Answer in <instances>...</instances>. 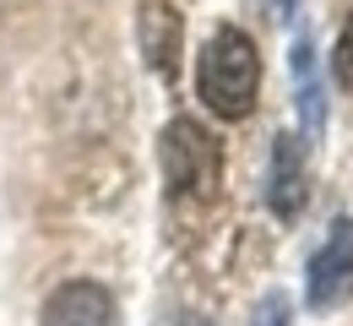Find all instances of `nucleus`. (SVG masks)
Returning <instances> with one entry per match:
<instances>
[{"instance_id":"obj_9","label":"nucleus","mask_w":353,"mask_h":326,"mask_svg":"<svg viewBox=\"0 0 353 326\" xmlns=\"http://www.w3.org/2000/svg\"><path fill=\"white\" fill-rule=\"evenodd\" d=\"M250 326H288V299L283 294H266L261 305H256V316H250Z\"/></svg>"},{"instance_id":"obj_10","label":"nucleus","mask_w":353,"mask_h":326,"mask_svg":"<svg viewBox=\"0 0 353 326\" xmlns=\"http://www.w3.org/2000/svg\"><path fill=\"white\" fill-rule=\"evenodd\" d=\"M266 6H272L277 17H288V11H294V0H266Z\"/></svg>"},{"instance_id":"obj_8","label":"nucleus","mask_w":353,"mask_h":326,"mask_svg":"<svg viewBox=\"0 0 353 326\" xmlns=\"http://www.w3.org/2000/svg\"><path fill=\"white\" fill-rule=\"evenodd\" d=\"M332 77L343 88H353V17H348V28H343V39H337V49H332Z\"/></svg>"},{"instance_id":"obj_6","label":"nucleus","mask_w":353,"mask_h":326,"mask_svg":"<svg viewBox=\"0 0 353 326\" xmlns=\"http://www.w3.org/2000/svg\"><path fill=\"white\" fill-rule=\"evenodd\" d=\"M141 49L158 71L174 65V49H179V11L163 6V0H147L141 6Z\"/></svg>"},{"instance_id":"obj_2","label":"nucleus","mask_w":353,"mask_h":326,"mask_svg":"<svg viewBox=\"0 0 353 326\" xmlns=\"http://www.w3.org/2000/svg\"><path fill=\"white\" fill-rule=\"evenodd\" d=\"M158 163H163L169 190H174V196H196V201H207L223 180L218 141L207 136L196 120H169V131L158 141Z\"/></svg>"},{"instance_id":"obj_3","label":"nucleus","mask_w":353,"mask_h":326,"mask_svg":"<svg viewBox=\"0 0 353 326\" xmlns=\"http://www.w3.org/2000/svg\"><path fill=\"white\" fill-rule=\"evenodd\" d=\"M305 288H310V305L315 310H337V305L353 299V218L332 223V239L315 250Z\"/></svg>"},{"instance_id":"obj_7","label":"nucleus","mask_w":353,"mask_h":326,"mask_svg":"<svg viewBox=\"0 0 353 326\" xmlns=\"http://www.w3.org/2000/svg\"><path fill=\"white\" fill-rule=\"evenodd\" d=\"M294 71H299V114L305 125L321 136V82H315V60H310V39L294 44Z\"/></svg>"},{"instance_id":"obj_5","label":"nucleus","mask_w":353,"mask_h":326,"mask_svg":"<svg viewBox=\"0 0 353 326\" xmlns=\"http://www.w3.org/2000/svg\"><path fill=\"white\" fill-rule=\"evenodd\" d=\"M305 196H310V180H305V147L299 136H277L272 147V174H266V201H272V212L288 223V218H299L305 212Z\"/></svg>"},{"instance_id":"obj_1","label":"nucleus","mask_w":353,"mask_h":326,"mask_svg":"<svg viewBox=\"0 0 353 326\" xmlns=\"http://www.w3.org/2000/svg\"><path fill=\"white\" fill-rule=\"evenodd\" d=\"M196 93L218 120H245L261 93V54L239 28H218L196 60Z\"/></svg>"},{"instance_id":"obj_4","label":"nucleus","mask_w":353,"mask_h":326,"mask_svg":"<svg viewBox=\"0 0 353 326\" xmlns=\"http://www.w3.org/2000/svg\"><path fill=\"white\" fill-rule=\"evenodd\" d=\"M39 326H120L114 316V294L103 288V283H60L54 294L44 299V321Z\"/></svg>"}]
</instances>
